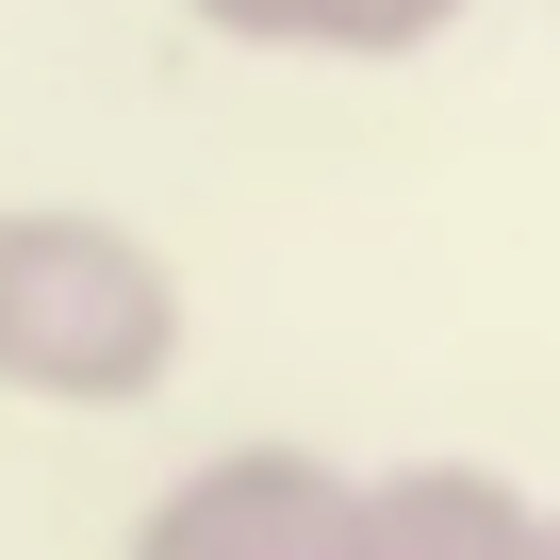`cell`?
Segmentation results:
<instances>
[{"mask_svg": "<svg viewBox=\"0 0 560 560\" xmlns=\"http://www.w3.org/2000/svg\"><path fill=\"white\" fill-rule=\"evenodd\" d=\"M132 560H363V462L330 445H214L132 511Z\"/></svg>", "mask_w": 560, "mask_h": 560, "instance_id": "7a4b0ae2", "label": "cell"}, {"mask_svg": "<svg viewBox=\"0 0 560 560\" xmlns=\"http://www.w3.org/2000/svg\"><path fill=\"white\" fill-rule=\"evenodd\" d=\"M182 264L100 198H0V396L18 412H149L182 380Z\"/></svg>", "mask_w": 560, "mask_h": 560, "instance_id": "6da1fadb", "label": "cell"}, {"mask_svg": "<svg viewBox=\"0 0 560 560\" xmlns=\"http://www.w3.org/2000/svg\"><path fill=\"white\" fill-rule=\"evenodd\" d=\"M214 50H264V67H412L462 34V0H182Z\"/></svg>", "mask_w": 560, "mask_h": 560, "instance_id": "277c9868", "label": "cell"}, {"mask_svg": "<svg viewBox=\"0 0 560 560\" xmlns=\"http://www.w3.org/2000/svg\"><path fill=\"white\" fill-rule=\"evenodd\" d=\"M363 560H560V511H527L494 462H380Z\"/></svg>", "mask_w": 560, "mask_h": 560, "instance_id": "3957f363", "label": "cell"}]
</instances>
